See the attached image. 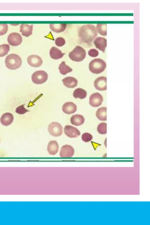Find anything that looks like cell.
Wrapping results in <instances>:
<instances>
[{
  "instance_id": "obj_1",
  "label": "cell",
  "mask_w": 150,
  "mask_h": 225,
  "mask_svg": "<svg viewBox=\"0 0 150 225\" xmlns=\"http://www.w3.org/2000/svg\"><path fill=\"white\" fill-rule=\"evenodd\" d=\"M97 33L94 25L87 24L83 25L79 28L78 36L81 42L90 45L97 36Z\"/></svg>"
},
{
  "instance_id": "obj_2",
  "label": "cell",
  "mask_w": 150,
  "mask_h": 225,
  "mask_svg": "<svg viewBox=\"0 0 150 225\" xmlns=\"http://www.w3.org/2000/svg\"><path fill=\"white\" fill-rule=\"evenodd\" d=\"M5 63L6 67L11 70L18 69L21 65L22 59L18 55L11 54L6 58Z\"/></svg>"
},
{
  "instance_id": "obj_3",
  "label": "cell",
  "mask_w": 150,
  "mask_h": 225,
  "mask_svg": "<svg viewBox=\"0 0 150 225\" xmlns=\"http://www.w3.org/2000/svg\"><path fill=\"white\" fill-rule=\"evenodd\" d=\"M106 67V63L104 60L100 58H96L92 60L90 62L89 69L93 73L98 74L104 71Z\"/></svg>"
},
{
  "instance_id": "obj_4",
  "label": "cell",
  "mask_w": 150,
  "mask_h": 225,
  "mask_svg": "<svg viewBox=\"0 0 150 225\" xmlns=\"http://www.w3.org/2000/svg\"><path fill=\"white\" fill-rule=\"evenodd\" d=\"M86 52L85 50L80 46H77L69 52V57L71 59L74 61H82L85 58Z\"/></svg>"
},
{
  "instance_id": "obj_5",
  "label": "cell",
  "mask_w": 150,
  "mask_h": 225,
  "mask_svg": "<svg viewBox=\"0 0 150 225\" xmlns=\"http://www.w3.org/2000/svg\"><path fill=\"white\" fill-rule=\"evenodd\" d=\"M48 77V74L45 71L39 70L35 72L32 75L31 78L34 83L40 84L45 82Z\"/></svg>"
},
{
  "instance_id": "obj_6",
  "label": "cell",
  "mask_w": 150,
  "mask_h": 225,
  "mask_svg": "<svg viewBox=\"0 0 150 225\" xmlns=\"http://www.w3.org/2000/svg\"><path fill=\"white\" fill-rule=\"evenodd\" d=\"M63 128L61 125L57 122H52L49 125L48 130L50 134L55 137L61 136L62 133Z\"/></svg>"
},
{
  "instance_id": "obj_7",
  "label": "cell",
  "mask_w": 150,
  "mask_h": 225,
  "mask_svg": "<svg viewBox=\"0 0 150 225\" xmlns=\"http://www.w3.org/2000/svg\"><path fill=\"white\" fill-rule=\"evenodd\" d=\"M7 41L10 45L12 46H17L21 43L22 38L19 33H12L8 35Z\"/></svg>"
},
{
  "instance_id": "obj_8",
  "label": "cell",
  "mask_w": 150,
  "mask_h": 225,
  "mask_svg": "<svg viewBox=\"0 0 150 225\" xmlns=\"http://www.w3.org/2000/svg\"><path fill=\"white\" fill-rule=\"evenodd\" d=\"M103 101L102 96L98 93H95L90 96L89 103L92 106L96 107L100 105Z\"/></svg>"
},
{
  "instance_id": "obj_9",
  "label": "cell",
  "mask_w": 150,
  "mask_h": 225,
  "mask_svg": "<svg viewBox=\"0 0 150 225\" xmlns=\"http://www.w3.org/2000/svg\"><path fill=\"white\" fill-rule=\"evenodd\" d=\"M74 148L70 145L66 144L62 147L59 155L62 158H70L74 155Z\"/></svg>"
},
{
  "instance_id": "obj_10",
  "label": "cell",
  "mask_w": 150,
  "mask_h": 225,
  "mask_svg": "<svg viewBox=\"0 0 150 225\" xmlns=\"http://www.w3.org/2000/svg\"><path fill=\"white\" fill-rule=\"evenodd\" d=\"M65 135L71 138H76L80 135L79 131L76 128L70 125H66L64 128Z\"/></svg>"
},
{
  "instance_id": "obj_11",
  "label": "cell",
  "mask_w": 150,
  "mask_h": 225,
  "mask_svg": "<svg viewBox=\"0 0 150 225\" xmlns=\"http://www.w3.org/2000/svg\"><path fill=\"white\" fill-rule=\"evenodd\" d=\"M95 88L99 91H104L107 89V78L105 76H100L97 78L94 82Z\"/></svg>"
},
{
  "instance_id": "obj_12",
  "label": "cell",
  "mask_w": 150,
  "mask_h": 225,
  "mask_svg": "<svg viewBox=\"0 0 150 225\" xmlns=\"http://www.w3.org/2000/svg\"><path fill=\"white\" fill-rule=\"evenodd\" d=\"M27 61L30 65L35 67L40 66L42 63L41 58L36 55H32L28 56L27 58Z\"/></svg>"
},
{
  "instance_id": "obj_13",
  "label": "cell",
  "mask_w": 150,
  "mask_h": 225,
  "mask_svg": "<svg viewBox=\"0 0 150 225\" xmlns=\"http://www.w3.org/2000/svg\"><path fill=\"white\" fill-rule=\"evenodd\" d=\"M76 105L72 102H68L65 103L62 107L63 111L67 114H73L76 112Z\"/></svg>"
},
{
  "instance_id": "obj_14",
  "label": "cell",
  "mask_w": 150,
  "mask_h": 225,
  "mask_svg": "<svg viewBox=\"0 0 150 225\" xmlns=\"http://www.w3.org/2000/svg\"><path fill=\"white\" fill-rule=\"evenodd\" d=\"M94 43L96 47L104 52L107 46V40L103 37H97L94 40Z\"/></svg>"
},
{
  "instance_id": "obj_15",
  "label": "cell",
  "mask_w": 150,
  "mask_h": 225,
  "mask_svg": "<svg viewBox=\"0 0 150 225\" xmlns=\"http://www.w3.org/2000/svg\"><path fill=\"white\" fill-rule=\"evenodd\" d=\"M14 119L13 115L9 112L4 113L1 116L0 121L3 125L7 126L10 125L13 122Z\"/></svg>"
},
{
  "instance_id": "obj_16",
  "label": "cell",
  "mask_w": 150,
  "mask_h": 225,
  "mask_svg": "<svg viewBox=\"0 0 150 225\" xmlns=\"http://www.w3.org/2000/svg\"><path fill=\"white\" fill-rule=\"evenodd\" d=\"M62 81L64 85L68 88H74L77 86L78 84L77 80L73 77H65L62 79Z\"/></svg>"
},
{
  "instance_id": "obj_17",
  "label": "cell",
  "mask_w": 150,
  "mask_h": 225,
  "mask_svg": "<svg viewBox=\"0 0 150 225\" xmlns=\"http://www.w3.org/2000/svg\"><path fill=\"white\" fill-rule=\"evenodd\" d=\"M33 25H30L28 24H21L20 27V32L23 35L28 37L32 34Z\"/></svg>"
},
{
  "instance_id": "obj_18",
  "label": "cell",
  "mask_w": 150,
  "mask_h": 225,
  "mask_svg": "<svg viewBox=\"0 0 150 225\" xmlns=\"http://www.w3.org/2000/svg\"><path fill=\"white\" fill-rule=\"evenodd\" d=\"M59 149L58 144L55 140H52L48 143L47 150L49 153L51 155H55L58 152Z\"/></svg>"
},
{
  "instance_id": "obj_19",
  "label": "cell",
  "mask_w": 150,
  "mask_h": 225,
  "mask_svg": "<svg viewBox=\"0 0 150 225\" xmlns=\"http://www.w3.org/2000/svg\"><path fill=\"white\" fill-rule=\"evenodd\" d=\"M83 116L80 114H75L72 115L70 118L71 123L75 126H79L82 125L84 122Z\"/></svg>"
},
{
  "instance_id": "obj_20",
  "label": "cell",
  "mask_w": 150,
  "mask_h": 225,
  "mask_svg": "<svg viewBox=\"0 0 150 225\" xmlns=\"http://www.w3.org/2000/svg\"><path fill=\"white\" fill-rule=\"evenodd\" d=\"M65 54L62 52L58 48L55 47H52L50 51V55L51 57L54 59H58L62 58Z\"/></svg>"
},
{
  "instance_id": "obj_21",
  "label": "cell",
  "mask_w": 150,
  "mask_h": 225,
  "mask_svg": "<svg viewBox=\"0 0 150 225\" xmlns=\"http://www.w3.org/2000/svg\"><path fill=\"white\" fill-rule=\"evenodd\" d=\"M107 108L102 107L98 108L96 112L97 117L100 120L105 121L107 120Z\"/></svg>"
},
{
  "instance_id": "obj_22",
  "label": "cell",
  "mask_w": 150,
  "mask_h": 225,
  "mask_svg": "<svg viewBox=\"0 0 150 225\" xmlns=\"http://www.w3.org/2000/svg\"><path fill=\"white\" fill-rule=\"evenodd\" d=\"M66 24H50V29L53 31L59 33L64 31L67 27Z\"/></svg>"
},
{
  "instance_id": "obj_23",
  "label": "cell",
  "mask_w": 150,
  "mask_h": 225,
  "mask_svg": "<svg viewBox=\"0 0 150 225\" xmlns=\"http://www.w3.org/2000/svg\"><path fill=\"white\" fill-rule=\"evenodd\" d=\"M74 97L76 98H79L81 99L85 98L87 96V92L84 89L78 88L76 89L73 93Z\"/></svg>"
},
{
  "instance_id": "obj_24",
  "label": "cell",
  "mask_w": 150,
  "mask_h": 225,
  "mask_svg": "<svg viewBox=\"0 0 150 225\" xmlns=\"http://www.w3.org/2000/svg\"><path fill=\"white\" fill-rule=\"evenodd\" d=\"M59 69L60 73L63 75H65L72 71V69L66 65L64 61H63L59 65Z\"/></svg>"
},
{
  "instance_id": "obj_25",
  "label": "cell",
  "mask_w": 150,
  "mask_h": 225,
  "mask_svg": "<svg viewBox=\"0 0 150 225\" xmlns=\"http://www.w3.org/2000/svg\"><path fill=\"white\" fill-rule=\"evenodd\" d=\"M96 29L98 33L103 36L107 35V24L98 23L97 24Z\"/></svg>"
},
{
  "instance_id": "obj_26",
  "label": "cell",
  "mask_w": 150,
  "mask_h": 225,
  "mask_svg": "<svg viewBox=\"0 0 150 225\" xmlns=\"http://www.w3.org/2000/svg\"><path fill=\"white\" fill-rule=\"evenodd\" d=\"M10 50L9 46L6 44L0 45V57L6 55Z\"/></svg>"
},
{
  "instance_id": "obj_27",
  "label": "cell",
  "mask_w": 150,
  "mask_h": 225,
  "mask_svg": "<svg viewBox=\"0 0 150 225\" xmlns=\"http://www.w3.org/2000/svg\"><path fill=\"white\" fill-rule=\"evenodd\" d=\"M97 131L100 134H106L107 123L102 122L98 125L97 127Z\"/></svg>"
},
{
  "instance_id": "obj_28",
  "label": "cell",
  "mask_w": 150,
  "mask_h": 225,
  "mask_svg": "<svg viewBox=\"0 0 150 225\" xmlns=\"http://www.w3.org/2000/svg\"><path fill=\"white\" fill-rule=\"evenodd\" d=\"M81 139L83 142H87L92 140L93 136L90 133L88 132H85L82 134Z\"/></svg>"
},
{
  "instance_id": "obj_29",
  "label": "cell",
  "mask_w": 150,
  "mask_h": 225,
  "mask_svg": "<svg viewBox=\"0 0 150 225\" xmlns=\"http://www.w3.org/2000/svg\"><path fill=\"white\" fill-rule=\"evenodd\" d=\"M24 105H22L18 106L16 109V112L19 114H23L29 111L24 107Z\"/></svg>"
},
{
  "instance_id": "obj_30",
  "label": "cell",
  "mask_w": 150,
  "mask_h": 225,
  "mask_svg": "<svg viewBox=\"0 0 150 225\" xmlns=\"http://www.w3.org/2000/svg\"><path fill=\"white\" fill-rule=\"evenodd\" d=\"M8 30V25L6 24H0V36L5 34Z\"/></svg>"
},
{
  "instance_id": "obj_31",
  "label": "cell",
  "mask_w": 150,
  "mask_h": 225,
  "mask_svg": "<svg viewBox=\"0 0 150 225\" xmlns=\"http://www.w3.org/2000/svg\"><path fill=\"white\" fill-rule=\"evenodd\" d=\"M55 43L58 47L62 46L65 44V41L62 37H58L55 40Z\"/></svg>"
},
{
  "instance_id": "obj_32",
  "label": "cell",
  "mask_w": 150,
  "mask_h": 225,
  "mask_svg": "<svg viewBox=\"0 0 150 225\" xmlns=\"http://www.w3.org/2000/svg\"><path fill=\"white\" fill-rule=\"evenodd\" d=\"M88 53L90 56L92 57H96L98 55L99 52L96 49H92L88 51Z\"/></svg>"
},
{
  "instance_id": "obj_33",
  "label": "cell",
  "mask_w": 150,
  "mask_h": 225,
  "mask_svg": "<svg viewBox=\"0 0 150 225\" xmlns=\"http://www.w3.org/2000/svg\"></svg>"
}]
</instances>
